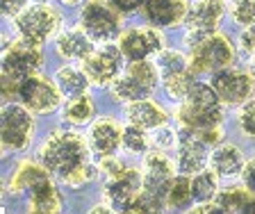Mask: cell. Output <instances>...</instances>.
Wrapping results in <instances>:
<instances>
[{
    "instance_id": "obj_1",
    "label": "cell",
    "mask_w": 255,
    "mask_h": 214,
    "mask_svg": "<svg viewBox=\"0 0 255 214\" xmlns=\"http://www.w3.org/2000/svg\"><path fill=\"white\" fill-rule=\"evenodd\" d=\"M39 162L43 164L50 178L59 180L71 189L89 185L98 173L91 164V148L82 134L71 128H59L39 146Z\"/></svg>"
},
{
    "instance_id": "obj_2",
    "label": "cell",
    "mask_w": 255,
    "mask_h": 214,
    "mask_svg": "<svg viewBox=\"0 0 255 214\" xmlns=\"http://www.w3.org/2000/svg\"><path fill=\"white\" fill-rule=\"evenodd\" d=\"M41 66V48L23 41V39L11 41L2 53V91H7V94L18 91V85L30 75H37Z\"/></svg>"
},
{
    "instance_id": "obj_3",
    "label": "cell",
    "mask_w": 255,
    "mask_h": 214,
    "mask_svg": "<svg viewBox=\"0 0 255 214\" xmlns=\"http://www.w3.org/2000/svg\"><path fill=\"white\" fill-rule=\"evenodd\" d=\"M157 85H162V80L155 62H128L121 78L112 85V96L126 105L148 101Z\"/></svg>"
},
{
    "instance_id": "obj_4",
    "label": "cell",
    "mask_w": 255,
    "mask_h": 214,
    "mask_svg": "<svg viewBox=\"0 0 255 214\" xmlns=\"http://www.w3.org/2000/svg\"><path fill=\"white\" fill-rule=\"evenodd\" d=\"M178 166L169 160L166 153L150 150L143 157V205L162 210L166 205V194L175 180Z\"/></svg>"
},
{
    "instance_id": "obj_5",
    "label": "cell",
    "mask_w": 255,
    "mask_h": 214,
    "mask_svg": "<svg viewBox=\"0 0 255 214\" xmlns=\"http://www.w3.org/2000/svg\"><path fill=\"white\" fill-rule=\"evenodd\" d=\"M103 198L119 214H128L143 205V173L134 166H126L117 176L105 178Z\"/></svg>"
},
{
    "instance_id": "obj_6",
    "label": "cell",
    "mask_w": 255,
    "mask_h": 214,
    "mask_svg": "<svg viewBox=\"0 0 255 214\" xmlns=\"http://www.w3.org/2000/svg\"><path fill=\"white\" fill-rule=\"evenodd\" d=\"M155 66L159 71V80H162L166 96L180 103L185 101L196 82V73L191 71L189 57H185V53H180V50L166 48L155 57Z\"/></svg>"
},
{
    "instance_id": "obj_7",
    "label": "cell",
    "mask_w": 255,
    "mask_h": 214,
    "mask_svg": "<svg viewBox=\"0 0 255 214\" xmlns=\"http://www.w3.org/2000/svg\"><path fill=\"white\" fill-rule=\"evenodd\" d=\"M187 53H189L187 57H189V64L194 73H212V75L223 69H230L235 57V48L230 43V39L219 32L201 39Z\"/></svg>"
},
{
    "instance_id": "obj_8",
    "label": "cell",
    "mask_w": 255,
    "mask_h": 214,
    "mask_svg": "<svg viewBox=\"0 0 255 214\" xmlns=\"http://www.w3.org/2000/svg\"><path fill=\"white\" fill-rule=\"evenodd\" d=\"M14 27L18 32V39L41 48L53 34L59 32L62 18L50 5H32L18 18H14Z\"/></svg>"
},
{
    "instance_id": "obj_9",
    "label": "cell",
    "mask_w": 255,
    "mask_h": 214,
    "mask_svg": "<svg viewBox=\"0 0 255 214\" xmlns=\"http://www.w3.org/2000/svg\"><path fill=\"white\" fill-rule=\"evenodd\" d=\"M34 137V116L25 105L7 103L0 116V139L7 153H18L30 146Z\"/></svg>"
},
{
    "instance_id": "obj_10",
    "label": "cell",
    "mask_w": 255,
    "mask_h": 214,
    "mask_svg": "<svg viewBox=\"0 0 255 214\" xmlns=\"http://www.w3.org/2000/svg\"><path fill=\"white\" fill-rule=\"evenodd\" d=\"M80 27L94 41L110 43L114 37H121V14L107 0H87L80 16Z\"/></svg>"
},
{
    "instance_id": "obj_11",
    "label": "cell",
    "mask_w": 255,
    "mask_h": 214,
    "mask_svg": "<svg viewBox=\"0 0 255 214\" xmlns=\"http://www.w3.org/2000/svg\"><path fill=\"white\" fill-rule=\"evenodd\" d=\"M223 11H226L223 0H196V2H191L185 18L187 50L191 46H196L201 39L210 37V34H217L219 23L223 18Z\"/></svg>"
},
{
    "instance_id": "obj_12",
    "label": "cell",
    "mask_w": 255,
    "mask_h": 214,
    "mask_svg": "<svg viewBox=\"0 0 255 214\" xmlns=\"http://www.w3.org/2000/svg\"><path fill=\"white\" fill-rule=\"evenodd\" d=\"M117 46L121 48L128 62H148L150 57H157L164 50V39H162L157 27L139 25L121 32Z\"/></svg>"
},
{
    "instance_id": "obj_13",
    "label": "cell",
    "mask_w": 255,
    "mask_h": 214,
    "mask_svg": "<svg viewBox=\"0 0 255 214\" xmlns=\"http://www.w3.org/2000/svg\"><path fill=\"white\" fill-rule=\"evenodd\" d=\"M16 96L21 98V105H25L32 114H50L62 103V91L55 82H50L43 75H30L18 85Z\"/></svg>"
},
{
    "instance_id": "obj_14",
    "label": "cell",
    "mask_w": 255,
    "mask_h": 214,
    "mask_svg": "<svg viewBox=\"0 0 255 214\" xmlns=\"http://www.w3.org/2000/svg\"><path fill=\"white\" fill-rule=\"evenodd\" d=\"M126 62L121 48L114 43H103L101 48H96L94 55L85 62V73L89 75V80L94 85L101 87H112L114 82L121 78V73L126 71Z\"/></svg>"
},
{
    "instance_id": "obj_15",
    "label": "cell",
    "mask_w": 255,
    "mask_h": 214,
    "mask_svg": "<svg viewBox=\"0 0 255 214\" xmlns=\"http://www.w3.org/2000/svg\"><path fill=\"white\" fill-rule=\"evenodd\" d=\"M210 85L214 87L221 105L228 107H242L244 103H249L253 98L255 91L253 75L237 69H223L219 73H214Z\"/></svg>"
},
{
    "instance_id": "obj_16",
    "label": "cell",
    "mask_w": 255,
    "mask_h": 214,
    "mask_svg": "<svg viewBox=\"0 0 255 214\" xmlns=\"http://www.w3.org/2000/svg\"><path fill=\"white\" fill-rule=\"evenodd\" d=\"M87 144H89L91 153L101 160L114 157L117 150L123 148V125L110 116L96 118L87 134Z\"/></svg>"
},
{
    "instance_id": "obj_17",
    "label": "cell",
    "mask_w": 255,
    "mask_h": 214,
    "mask_svg": "<svg viewBox=\"0 0 255 214\" xmlns=\"http://www.w3.org/2000/svg\"><path fill=\"white\" fill-rule=\"evenodd\" d=\"M175 150H178V157H175L178 173L189 178L205 171L207 164H210V155H212V148H207L205 144H201L194 137H187V134H180V141H178Z\"/></svg>"
},
{
    "instance_id": "obj_18",
    "label": "cell",
    "mask_w": 255,
    "mask_h": 214,
    "mask_svg": "<svg viewBox=\"0 0 255 214\" xmlns=\"http://www.w3.org/2000/svg\"><path fill=\"white\" fill-rule=\"evenodd\" d=\"M189 0H143V16L153 27H173L185 23Z\"/></svg>"
},
{
    "instance_id": "obj_19",
    "label": "cell",
    "mask_w": 255,
    "mask_h": 214,
    "mask_svg": "<svg viewBox=\"0 0 255 214\" xmlns=\"http://www.w3.org/2000/svg\"><path fill=\"white\" fill-rule=\"evenodd\" d=\"M94 39L82 30V27H71L66 32L57 34L55 41V50L59 57L69 59V62H87L94 55Z\"/></svg>"
},
{
    "instance_id": "obj_20",
    "label": "cell",
    "mask_w": 255,
    "mask_h": 214,
    "mask_svg": "<svg viewBox=\"0 0 255 214\" xmlns=\"http://www.w3.org/2000/svg\"><path fill=\"white\" fill-rule=\"evenodd\" d=\"M126 118L130 125H137V128L150 132V130L159 128V125L169 123V112L159 103L148 98V101H139V103L126 105Z\"/></svg>"
},
{
    "instance_id": "obj_21",
    "label": "cell",
    "mask_w": 255,
    "mask_h": 214,
    "mask_svg": "<svg viewBox=\"0 0 255 214\" xmlns=\"http://www.w3.org/2000/svg\"><path fill=\"white\" fill-rule=\"evenodd\" d=\"M210 169L217 173L219 178H237L244 173L246 169V157L244 150L235 144H219L210 155Z\"/></svg>"
},
{
    "instance_id": "obj_22",
    "label": "cell",
    "mask_w": 255,
    "mask_h": 214,
    "mask_svg": "<svg viewBox=\"0 0 255 214\" xmlns=\"http://www.w3.org/2000/svg\"><path fill=\"white\" fill-rule=\"evenodd\" d=\"M55 85L62 91V96H66L71 101V98L85 96L91 80H89V75L85 73V69L66 64V66H59L57 69V73H55Z\"/></svg>"
},
{
    "instance_id": "obj_23",
    "label": "cell",
    "mask_w": 255,
    "mask_h": 214,
    "mask_svg": "<svg viewBox=\"0 0 255 214\" xmlns=\"http://www.w3.org/2000/svg\"><path fill=\"white\" fill-rule=\"evenodd\" d=\"M50 178V173L43 169L41 162H34V160H23L16 164L14 173L9 178V192H30L34 185H39L41 180Z\"/></svg>"
},
{
    "instance_id": "obj_24",
    "label": "cell",
    "mask_w": 255,
    "mask_h": 214,
    "mask_svg": "<svg viewBox=\"0 0 255 214\" xmlns=\"http://www.w3.org/2000/svg\"><path fill=\"white\" fill-rule=\"evenodd\" d=\"M30 203L27 208H37V210H48V212H62V194H59L57 185L53 182V178H46L39 185L30 189Z\"/></svg>"
},
{
    "instance_id": "obj_25",
    "label": "cell",
    "mask_w": 255,
    "mask_h": 214,
    "mask_svg": "<svg viewBox=\"0 0 255 214\" xmlns=\"http://www.w3.org/2000/svg\"><path fill=\"white\" fill-rule=\"evenodd\" d=\"M191 194H194V203L196 205H205V203H214L219 192V176L212 169L191 176Z\"/></svg>"
},
{
    "instance_id": "obj_26",
    "label": "cell",
    "mask_w": 255,
    "mask_h": 214,
    "mask_svg": "<svg viewBox=\"0 0 255 214\" xmlns=\"http://www.w3.org/2000/svg\"><path fill=\"white\" fill-rule=\"evenodd\" d=\"M91 116H94V101H91L89 94L71 98L62 109L64 123H69V125H85L91 121Z\"/></svg>"
},
{
    "instance_id": "obj_27",
    "label": "cell",
    "mask_w": 255,
    "mask_h": 214,
    "mask_svg": "<svg viewBox=\"0 0 255 214\" xmlns=\"http://www.w3.org/2000/svg\"><path fill=\"white\" fill-rule=\"evenodd\" d=\"M194 203V194H191V178L189 176H175L173 185L169 187L166 194V208L175 210V212H182L189 205Z\"/></svg>"
},
{
    "instance_id": "obj_28",
    "label": "cell",
    "mask_w": 255,
    "mask_h": 214,
    "mask_svg": "<svg viewBox=\"0 0 255 214\" xmlns=\"http://www.w3.org/2000/svg\"><path fill=\"white\" fill-rule=\"evenodd\" d=\"M178 141H180V134H178V130L169 128V123L159 125V128H155V130L148 132L150 148L159 150V153H169V150L178 148Z\"/></svg>"
},
{
    "instance_id": "obj_29",
    "label": "cell",
    "mask_w": 255,
    "mask_h": 214,
    "mask_svg": "<svg viewBox=\"0 0 255 214\" xmlns=\"http://www.w3.org/2000/svg\"><path fill=\"white\" fill-rule=\"evenodd\" d=\"M123 148L128 153H146L150 148L148 144V132L137 125H123Z\"/></svg>"
},
{
    "instance_id": "obj_30",
    "label": "cell",
    "mask_w": 255,
    "mask_h": 214,
    "mask_svg": "<svg viewBox=\"0 0 255 214\" xmlns=\"http://www.w3.org/2000/svg\"><path fill=\"white\" fill-rule=\"evenodd\" d=\"M230 16H233V21L242 27L255 25V0H233V5H230Z\"/></svg>"
},
{
    "instance_id": "obj_31",
    "label": "cell",
    "mask_w": 255,
    "mask_h": 214,
    "mask_svg": "<svg viewBox=\"0 0 255 214\" xmlns=\"http://www.w3.org/2000/svg\"><path fill=\"white\" fill-rule=\"evenodd\" d=\"M237 125L239 132H244L246 137L255 139V98H251L249 103L237 109Z\"/></svg>"
},
{
    "instance_id": "obj_32",
    "label": "cell",
    "mask_w": 255,
    "mask_h": 214,
    "mask_svg": "<svg viewBox=\"0 0 255 214\" xmlns=\"http://www.w3.org/2000/svg\"><path fill=\"white\" fill-rule=\"evenodd\" d=\"M27 7H32V0H0L2 16L7 18H18Z\"/></svg>"
},
{
    "instance_id": "obj_33",
    "label": "cell",
    "mask_w": 255,
    "mask_h": 214,
    "mask_svg": "<svg viewBox=\"0 0 255 214\" xmlns=\"http://www.w3.org/2000/svg\"><path fill=\"white\" fill-rule=\"evenodd\" d=\"M119 14H130V11L143 7V0H107Z\"/></svg>"
},
{
    "instance_id": "obj_34",
    "label": "cell",
    "mask_w": 255,
    "mask_h": 214,
    "mask_svg": "<svg viewBox=\"0 0 255 214\" xmlns=\"http://www.w3.org/2000/svg\"><path fill=\"white\" fill-rule=\"evenodd\" d=\"M187 214H228V210L214 201V203H205V205H194L191 210H187Z\"/></svg>"
},
{
    "instance_id": "obj_35",
    "label": "cell",
    "mask_w": 255,
    "mask_h": 214,
    "mask_svg": "<svg viewBox=\"0 0 255 214\" xmlns=\"http://www.w3.org/2000/svg\"><path fill=\"white\" fill-rule=\"evenodd\" d=\"M242 180H244V187L249 189L251 194H255V155L246 162V169L242 173Z\"/></svg>"
},
{
    "instance_id": "obj_36",
    "label": "cell",
    "mask_w": 255,
    "mask_h": 214,
    "mask_svg": "<svg viewBox=\"0 0 255 214\" xmlns=\"http://www.w3.org/2000/svg\"><path fill=\"white\" fill-rule=\"evenodd\" d=\"M239 43H242V48H244L246 53L255 55V25L244 27V32L239 37Z\"/></svg>"
},
{
    "instance_id": "obj_37",
    "label": "cell",
    "mask_w": 255,
    "mask_h": 214,
    "mask_svg": "<svg viewBox=\"0 0 255 214\" xmlns=\"http://www.w3.org/2000/svg\"><path fill=\"white\" fill-rule=\"evenodd\" d=\"M87 214H119V212H117V210H112L107 203H101V205H94V208H91Z\"/></svg>"
},
{
    "instance_id": "obj_38",
    "label": "cell",
    "mask_w": 255,
    "mask_h": 214,
    "mask_svg": "<svg viewBox=\"0 0 255 214\" xmlns=\"http://www.w3.org/2000/svg\"><path fill=\"white\" fill-rule=\"evenodd\" d=\"M128 214H164V212L157 208H148V205H139L137 210H132V212H128Z\"/></svg>"
},
{
    "instance_id": "obj_39",
    "label": "cell",
    "mask_w": 255,
    "mask_h": 214,
    "mask_svg": "<svg viewBox=\"0 0 255 214\" xmlns=\"http://www.w3.org/2000/svg\"><path fill=\"white\" fill-rule=\"evenodd\" d=\"M25 214H62V212H48V210H37V208H27Z\"/></svg>"
},
{
    "instance_id": "obj_40",
    "label": "cell",
    "mask_w": 255,
    "mask_h": 214,
    "mask_svg": "<svg viewBox=\"0 0 255 214\" xmlns=\"http://www.w3.org/2000/svg\"><path fill=\"white\" fill-rule=\"evenodd\" d=\"M32 5H48V0H32Z\"/></svg>"
},
{
    "instance_id": "obj_41",
    "label": "cell",
    "mask_w": 255,
    "mask_h": 214,
    "mask_svg": "<svg viewBox=\"0 0 255 214\" xmlns=\"http://www.w3.org/2000/svg\"><path fill=\"white\" fill-rule=\"evenodd\" d=\"M251 75H253V80H255V59L251 62Z\"/></svg>"
},
{
    "instance_id": "obj_42",
    "label": "cell",
    "mask_w": 255,
    "mask_h": 214,
    "mask_svg": "<svg viewBox=\"0 0 255 214\" xmlns=\"http://www.w3.org/2000/svg\"><path fill=\"white\" fill-rule=\"evenodd\" d=\"M62 2H66V5H78L80 0H62Z\"/></svg>"
}]
</instances>
